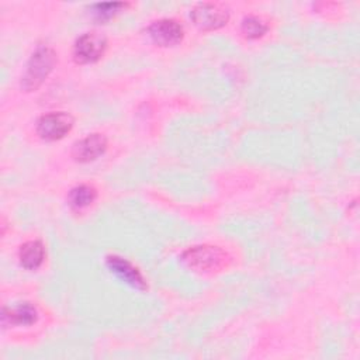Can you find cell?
Wrapping results in <instances>:
<instances>
[{
  "instance_id": "4fadbf2b",
  "label": "cell",
  "mask_w": 360,
  "mask_h": 360,
  "mask_svg": "<svg viewBox=\"0 0 360 360\" xmlns=\"http://www.w3.org/2000/svg\"><path fill=\"white\" fill-rule=\"evenodd\" d=\"M124 3L120 1H114V3H97L94 6H91V13L94 15V18H97L98 21H104L111 18L121 7H124Z\"/></svg>"
},
{
  "instance_id": "8fae6325",
  "label": "cell",
  "mask_w": 360,
  "mask_h": 360,
  "mask_svg": "<svg viewBox=\"0 0 360 360\" xmlns=\"http://www.w3.org/2000/svg\"><path fill=\"white\" fill-rule=\"evenodd\" d=\"M96 198V190L91 186H77L70 190L68 195V202L75 210H82L87 205H90Z\"/></svg>"
},
{
  "instance_id": "7a4b0ae2",
  "label": "cell",
  "mask_w": 360,
  "mask_h": 360,
  "mask_svg": "<svg viewBox=\"0 0 360 360\" xmlns=\"http://www.w3.org/2000/svg\"><path fill=\"white\" fill-rule=\"evenodd\" d=\"M183 262L197 271L217 270L226 262V253L217 246H194L184 252Z\"/></svg>"
},
{
  "instance_id": "7c38bea8",
  "label": "cell",
  "mask_w": 360,
  "mask_h": 360,
  "mask_svg": "<svg viewBox=\"0 0 360 360\" xmlns=\"http://www.w3.org/2000/svg\"><path fill=\"white\" fill-rule=\"evenodd\" d=\"M242 34L249 38V39H256L260 38L262 35H264V32L267 31V25L257 17H246L242 21Z\"/></svg>"
},
{
  "instance_id": "52a82bcc",
  "label": "cell",
  "mask_w": 360,
  "mask_h": 360,
  "mask_svg": "<svg viewBox=\"0 0 360 360\" xmlns=\"http://www.w3.org/2000/svg\"><path fill=\"white\" fill-rule=\"evenodd\" d=\"M107 148V139L101 134H91L77 141L72 148V155L77 162L86 163L96 160L104 153Z\"/></svg>"
},
{
  "instance_id": "30bf717a",
  "label": "cell",
  "mask_w": 360,
  "mask_h": 360,
  "mask_svg": "<svg viewBox=\"0 0 360 360\" xmlns=\"http://www.w3.org/2000/svg\"><path fill=\"white\" fill-rule=\"evenodd\" d=\"M20 263L27 270H35L38 269L45 257V249L44 245L39 240H30L24 243L18 253Z\"/></svg>"
},
{
  "instance_id": "8992f818",
  "label": "cell",
  "mask_w": 360,
  "mask_h": 360,
  "mask_svg": "<svg viewBox=\"0 0 360 360\" xmlns=\"http://www.w3.org/2000/svg\"><path fill=\"white\" fill-rule=\"evenodd\" d=\"M148 32L152 41L160 46H173L183 38V27L172 18L153 21L149 25Z\"/></svg>"
},
{
  "instance_id": "9c48e42d",
  "label": "cell",
  "mask_w": 360,
  "mask_h": 360,
  "mask_svg": "<svg viewBox=\"0 0 360 360\" xmlns=\"http://www.w3.org/2000/svg\"><path fill=\"white\" fill-rule=\"evenodd\" d=\"M37 321V309L30 302H21L1 312L3 325H31Z\"/></svg>"
},
{
  "instance_id": "ba28073f",
  "label": "cell",
  "mask_w": 360,
  "mask_h": 360,
  "mask_svg": "<svg viewBox=\"0 0 360 360\" xmlns=\"http://www.w3.org/2000/svg\"><path fill=\"white\" fill-rule=\"evenodd\" d=\"M107 267L114 273L118 278H121L128 285L136 288V290H145L146 284L141 273L136 267H134L129 262L120 256H108L107 257Z\"/></svg>"
},
{
  "instance_id": "277c9868",
  "label": "cell",
  "mask_w": 360,
  "mask_h": 360,
  "mask_svg": "<svg viewBox=\"0 0 360 360\" xmlns=\"http://www.w3.org/2000/svg\"><path fill=\"white\" fill-rule=\"evenodd\" d=\"M73 125V118L66 112H49L42 115L37 124V132L42 139L56 141L63 138Z\"/></svg>"
},
{
  "instance_id": "6da1fadb",
  "label": "cell",
  "mask_w": 360,
  "mask_h": 360,
  "mask_svg": "<svg viewBox=\"0 0 360 360\" xmlns=\"http://www.w3.org/2000/svg\"><path fill=\"white\" fill-rule=\"evenodd\" d=\"M55 60V52L51 48H37V51L31 55L27 63V69L21 80L22 89H25L27 91L37 90L52 70Z\"/></svg>"
},
{
  "instance_id": "5b68a950",
  "label": "cell",
  "mask_w": 360,
  "mask_h": 360,
  "mask_svg": "<svg viewBox=\"0 0 360 360\" xmlns=\"http://www.w3.org/2000/svg\"><path fill=\"white\" fill-rule=\"evenodd\" d=\"M193 22L201 30H217L226 24L228 21V11L222 7L211 3H201L197 4L191 13Z\"/></svg>"
},
{
  "instance_id": "3957f363",
  "label": "cell",
  "mask_w": 360,
  "mask_h": 360,
  "mask_svg": "<svg viewBox=\"0 0 360 360\" xmlns=\"http://www.w3.org/2000/svg\"><path fill=\"white\" fill-rule=\"evenodd\" d=\"M107 46V39L98 32L80 35L73 46V58L77 63H93L98 60Z\"/></svg>"
}]
</instances>
